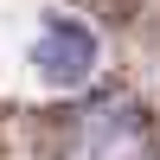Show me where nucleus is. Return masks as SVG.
Returning a JSON list of instances; mask_svg holds the SVG:
<instances>
[{"label": "nucleus", "instance_id": "2", "mask_svg": "<svg viewBox=\"0 0 160 160\" xmlns=\"http://www.w3.org/2000/svg\"><path fill=\"white\" fill-rule=\"evenodd\" d=\"M96 58H102V45H96V32H90L83 19H71V13H45L38 45H32V71H38V83H51V90H77V83H90V77H96Z\"/></svg>", "mask_w": 160, "mask_h": 160}, {"label": "nucleus", "instance_id": "1", "mask_svg": "<svg viewBox=\"0 0 160 160\" xmlns=\"http://www.w3.org/2000/svg\"><path fill=\"white\" fill-rule=\"evenodd\" d=\"M64 160H148V122L128 96H96L77 109Z\"/></svg>", "mask_w": 160, "mask_h": 160}]
</instances>
